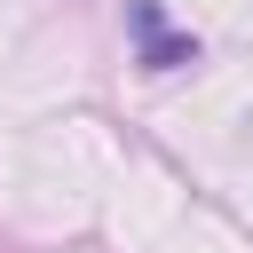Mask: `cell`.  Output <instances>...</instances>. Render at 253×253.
I'll return each mask as SVG.
<instances>
[{"label": "cell", "mask_w": 253, "mask_h": 253, "mask_svg": "<svg viewBox=\"0 0 253 253\" xmlns=\"http://www.w3.org/2000/svg\"><path fill=\"white\" fill-rule=\"evenodd\" d=\"M134 40H142V63H150V71H182V63H198V40H190V32H166L158 0H134Z\"/></svg>", "instance_id": "cell-1"}]
</instances>
